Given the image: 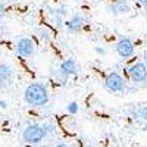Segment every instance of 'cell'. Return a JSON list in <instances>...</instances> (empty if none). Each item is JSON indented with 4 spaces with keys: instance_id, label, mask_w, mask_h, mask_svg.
<instances>
[{
    "instance_id": "obj_1",
    "label": "cell",
    "mask_w": 147,
    "mask_h": 147,
    "mask_svg": "<svg viewBox=\"0 0 147 147\" xmlns=\"http://www.w3.org/2000/svg\"><path fill=\"white\" fill-rule=\"evenodd\" d=\"M24 102L31 107H46L50 102V93L44 82H31L24 90Z\"/></svg>"
},
{
    "instance_id": "obj_2",
    "label": "cell",
    "mask_w": 147,
    "mask_h": 147,
    "mask_svg": "<svg viewBox=\"0 0 147 147\" xmlns=\"http://www.w3.org/2000/svg\"><path fill=\"white\" fill-rule=\"evenodd\" d=\"M46 137H49L47 132H46L43 124H38V122L28 124L25 128L22 129V140L28 146L40 144V143H43L46 140Z\"/></svg>"
},
{
    "instance_id": "obj_3",
    "label": "cell",
    "mask_w": 147,
    "mask_h": 147,
    "mask_svg": "<svg viewBox=\"0 0 147 147\" xmlns=\"http://www.w3.org/2000/svg\"><path fill=\"white\" fill-rule=\"evenodd\" d=\"M103 84H105V88L110 93H127V87H128L125 77H122L116 71L107 72Z\"/></svg>"
},
{
    "instance_id": "obj_4",
    "label": "cell",
    "mask_w": 147,
    "mask_h": 147,
    "mask_svg": "<svg viewBox=\"0 0 147 147\" xmlns=\"http://www.w3.org/2000/svg\"><path fill=\"white\" fill-rule=\"evenodd\" d=\"M127 75L134 85H146L147 82V66L143 60H136L127 68Z\"/></svg>"
},
{
    "instance_id": "obj_5",
    "label": "cell",
    "mask_w": 147,
    "mask_h": 147,
    "mask_svg": "<svg viewBox=\"0 0 147 147\" xmlns=\"http://www.w3.org/2000/svg\"><path fill=\"white\" fill-rule=\"evenodd\" d=\"M78 74V65L74 59L68 57V59H63L62 62L59 63V68L56 71V78L60 84H66L69 77H74Z\"/></svg>"
},
{
    "instance_id": "obj_6",
    "label": "cell",
    "mask_w": 147,
    "mask_h": 147,
    "mask_svg": "<svg viewBox=\"0 0 147 147\" xmlns=\"http://www.w3.org/2000/svg\"><path fill=\"white\" fill-rule=\"evenodd\" d=\"M115 52L121 59L128 60L136 55V44H134V41L129 37H121L115 43Z\"/></svg>"
},
{
    "instance_id": "obj_7",
    "label": "cell",
    "mask_w": 147,
    "mask_h": 147,
    "mask_svg": "<svg viewBox=\"0 0 147 147\" xmlns=\"http://www.w3.org/2000/svg\"><path fill=\"white\" fill-rule=\"evenodd\" d=\"M49 15H50L52 25H55V28H62V27H65V22L68 19L69 9L66 5H59L56 7L49 9Z\"/></svg>"
},
{
    "instance_id": "obj_8",
    "label": "cell",
    "mask_w": 147,
    "mask_h": 147,
    "mask_svg": "<svg viewBox=\"0 0 147 147\" xmlns=\"http://www.w3.org/2000/svg\"><path fill=\"white\" fill-rule=\"evenodd\" d=\"M87 25V16L81 12H75L69 19L65 22V30L68 34H77L84 30V27Z\"/></svg>"
},
{
    "instance_id": "obj_9",
    "label": "cell",
    "mask_w": 147,
    "mask_h": 147,
    "mask_svg": "<svg viewBox=\"0 0 147 147\" xmlns=\"http://www.w3.org/2000/svg\"><path fill=\"white\" fill-rule=\"evenodd\" d=\"M15 49H16L18 56H21L24 59H28V57H31L34 55L37 46H35V43H34V40L31 38V37L24 35L16 41V47Z\"/></svg>"
},
{
    "instance_id": "obj_10",
    "label": "cell",
    "mask_w": 147,
    "mask_h": 147,
    "mask_svg": "<svg viewBox=\"0 0 147 147\" xmlns=\"http://www.w3.org/2000/svg\"><path fill=\"white\" fill-rule=\"evenodd\" d=\"M107 10L113 16L127 15L131 12V5L128 3V0H110V3L107 5Z\"/></svg>"
},
{
    "instance_id": "obj_11",
    "label": "cell",
    "mask_w": 147,
    "mask_h": 147,
    "mask_svg": "<svg viewBox=\"0 0 147 147\" xmlns=\"http://www.w3.org/2000/svg\"><path fill=\"white\" fill-rule=\"evenodd\" d=\"M13 74H15V69L12 68V65L2 62L0 63V84L10 82L12 78H13Z\"/></svg>"
},
{
    "instance_id": "obj_12",
    "label": "cell",
    "mask_w": 147,
    "mask_h": 147,
    "mask_svg": "<svg viewBox=\"0 0 147 147\" xmlns=\"http://www.w3.org/2000/svg\"><path fill=\"white\" fill-rule=\"evenodd\" d=\"M131 116L136 121L146 122L147 121V105H140V106H134L131 110Z\"/></svg>"
},
{
    "instance_id": "obj_13",
    "label": "cell",
    "mask_w": 147,
    "mask_h": 147,
    "mask_svg": "<svg viewBox=\"0 0 147 147\" xmlns=\"http://www.w3.org/2000/svg\"><path fill=\"white\" fill-rule=\"evenodd\" d=\"M66 112H68L71 116L78 115V112H80V103H78L77 100L69 102V103H68V106H66Z\"/></svg>"
},
{
    "instance_id": "obj_14",
    "label": "cell",
    "mask_w": 147,
    "mask_h": 147,
    "mask_svg": "<svg viewBox=\"0 0 147 147\" xmlns=\"http://www.w3.org/2000/svg\"><path fill=\"white\" fill-rule=\"evenodd\" d=\"M43 127H44V129H46V132H47V136H53V134L56 132V124L53 121H46V122H43Z\"/></svg>"
},
{
    "instance_id": "obj_15",
    "label": "cell",
    "mask_w": 147,
    "mask_h": 147,
    "mask_svg": "<svg viewBox=\"0 0 147 147\" xmlns=\"http://www.w3.org/2000/svg\"><path fill=\"white\" fill-rule=\"evenodd\" d=\"M40 38L43 40V41H46V43H50L52 41V32L50 31H44V30H41L40 31Z\"/></svg>"
},
{
    "instance_id": "obj_16",
    "label": "cell",
    "mask_w": 147,
    "mask_h": 147,
    "mask_svg": "<svg viewBox=\"0 0 147 147\" xmlns=\"http://www.w3.org/2000/svg\"><path fill=\"white\" fill-rule=\"evenodd\" d=\"M94 52H96L97 55H99V56H102V57H103V56H106V53H107V52H106V49H105V47H102V46L94 47Z\"/></svg>"
},
{
    "instance_id": "obj_17",
    "label": "cell",
    "mask_w": 147,
    "mask_h": 147,
    "mask_svg": "<svg viewBox=\"0 0 147 147\" xmlns=\"http://www.w3.org/2000/svg\"><path fill=\"white\" fill-rule=\"evenodd\" d=\"M5 15H6V5L0 0V21L5 18Z\"/></svg>"
},
{
    "instance_id": "obj_18",
    "label": "cell",
    "mask_w": 147,
    "mask_h": 147,
    "mask_svg": "<svg viewBox=\"0 0 147 147\" xmlns=\"http://www.w3.org/2000/svg\"><path fill=\"white\" fill-rule=\"evenodd\" d=\"M53 147H68V143H66V141H59V143H56Z\"/></svg>"
},
{
    "instance_id": "obj_19",
    "label": "cell",
    "mask_w": 147,
    "mask_h": 147,
    "mask_svg": "<svg viewBox=\"0 0 147 147\" xmlns=\"http://www.w3.org/2000/svg\"><path fill=\"white\" fill-rule=\"evenodd\" d=\"M136 2H137L140 6H143V7H147V0H136Z\"/></svg>"
},
{
    "instance_id": "obj_20",
    "label": "cell",
    "mask_w": 147,
    "mask_h": 147,
    "mask_svg": "<svg viewBox=\"0 0 147 147\" xmlns=\"http://www.w3.org/2000/svg\"><path fill=\"white\" fill-rule=\"evenodd\" d=\"M143 62H144V65L147 66V49H146L144 53H143Z\"/></svg>"
},
{
    "instance_id": "obj_21",
    "label": "cell",
    "mask_w": 147,
    "mask_h": 147,
    "mask_svg": "<svg viewBox=\"0 0 147 147\" xmlns=\"http://www.w3.org/2000/svg\"><path fill=\"white\" fill-rule=\"evenodd\" d=\"M6 106H7L6 102H5L3 99H0V109H6Z\"/></svg>"
},
{
    "instance_id": "obj_22",
    "label": "cell",
    "mask_w": 147,
    "mask_h": 147,
    "mask_svg": "<svg viewBox=\"0 0 147 147\" xmlns=\"http://www.w3.org/2000/svg\"><path fill=\"white\" fill-rule=\"evenodd\" d=\"M91 2H99V0H91Z\"/></svg>"
},
{
    "instance_id": "obj_23",
    "label": "cell",
    "mask_w": 147,
    "mask_h": 147,
    "mask_svg": "<svg viewBox=\"0 0 147 147\" xmlns=\"http://www.w3.org/2000/svg\"><path fill=\"white\" fill-rule=\"evenodd\" d=\"M28 147H31V146H28Z\"/></svg>"
}]
</instances>
